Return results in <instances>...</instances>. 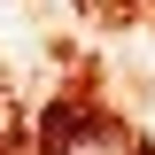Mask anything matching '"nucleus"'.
Returning <instances> with one entry per match:
<instances>
[{
  "instance_id": "f257e3e1",
  "label": "nucleus",
  "mask_w": 155,
  "mask_h": 155,
  "mask_svg": "<svg viewBox=\"0 0 155 155\" xmlns=\"http://www.w3.org/2000/svg\"><path fill=\"white\" fill-rule=\"evenodd\" d=\"M47 155H124V147H116V132L101 124V116H70V109H62V116H54V147H47Z\"/></svg>"
}]
</instances>
